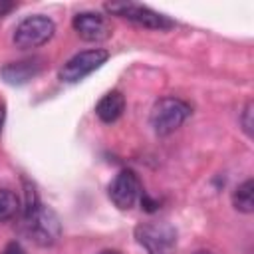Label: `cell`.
<instances>
[{"label": "cell", "mask_w": 254, "mask_h": 254, "mask_svg": "<svg viewBox=\"0 0 254 254\" xmlns=\"http://www.w3.org/2000/svg\"><path fill=\"white\" fill-rule=\"evenodd\" d=\"M2 254H26V250L22 248L20 242H8L2 250Z\"/></svg>", "instance_id": "cell-14"}, {"label": "cell", "mask_w": 254, "mask_h": 254, "mask_svg": "<svg viewBox=\"0 0 254 254\" xmlns=\"http://www.w3.org/2000/svg\"><path fill=\"white\" fill-rule=\"evenodd\" d=\"M232 204L238 212H244V214H250L254 210V181L252 179H246L234 189Z\"/></svg>", "instance_id": "cell-11"}, {"label": "cell", "mask_w": 254, "mask_h": 254, "mask_svg": "<svg viewBox=\"0 0 254 254\" xmlns=\"http://www.w3.org/2000/svg\"><path fill=\"white\" fill-rule=\"evenodd\" d=\"M20 198L10 189H0V222L12 220L20 212Z\"/></svg>", "instance_id": "cell-12"}, {"label": "cell", "mask_w": 254, "mask_h": 254, "mask_svg": "<svg viewBox=\"0 0 254 254\" xmlns=\"http://www.w3.org/2000/svg\"><path fill=\"white\" fill-rule=\"evenodd\" d=\"M192 254H212V252H208V250H196V252H192Z\"/></svg>", "instance_id": "cell-17"}, {"label": "cell", "mask_w": 254, "mask_h": 254, "mask_svg": "<svg viewBox=\"0 0 254 254\" xmlns=\"http://www.w3.org/2000/svg\"><path fill=\"white\" fill-rule=\"evenodd\" d=\"M190 113H192V109L185 99L167 95V97H161L155 101V105L151 107L149 121H151L153 131L159 137H165V135L175 133L190 117Z\"/></svg>", "instance_id": "cell-1"}, {"label": "cell", "mask_w": 254, "mask_h": 254, "mask_svg": "<svg viewBox=\"0 0 254 254\" xmlns=\"http://www.w3.org/2000/svg\"><path fill=\"white\" fill-rule=\"evenodd\" d=\"M252 115H254V103H252V99H248L242 113H240V125H242V129L248 137H252V127H254V117Z\"/></svg>", "instance_id": "cell-13"}, {"label": "cell", "mask_w": 254, "mask_h": 254, "mask_svg": "<svg viewBox=\"0 0 254 254\" xmlns=\"http://www.w3.org/2000/svg\"><path fill=\"white\" fill-rule=\"evenodd\" d=\"M56 34V24L52 18L34 14L24 18L14 30V46L20 50H34L50 42Z\"/></svg>", "instance_id": "cell-3"}, {"label": "cell", "mask_w": 254, "mask_h": 254, "mask_svg": "<svg viewBox=\"0 0 254 254\" xmlns=\"http://www.w3.org/2000/svg\"><path fill=\"white\" fill-rule=\"evenodd\" d=\"M4 121H6V107H4V105H0V133H2Z\"/></svg>", "instance_id": "cell-15"}, {"label": "cell", "mask_w": 254, "mask_h": 254, "mask_svg": "<svg viewBox=\"0 0 254 254\" xmlns=\"http://www.w3.org/2000/svg\"><path fill=\"white\" fill-rule=\"evenodd\" d=\"M44 69V58L32 56L18 62H10L0 69V77L8 85H24Z\"/></svg>", "instance_id": "cell-9"}, {"label": "cell", "mask_w": 254, "mask_h": 254, "mask_svg": "<svg viewBox=\"0 0 254 254\" xmlns=\"http://www.w3.org/2000/svg\"><path fill=\"white\" fill-rule=\"evenodd\" d=\"M77 36L85 42H103L111 36V26L105 20V16L97 12H79L73 16L71 22Z\"/></svg>", "instance_id": "cell-8"}, {"label": "cell", "mask_w": 254, "mask_h": 254, "mask_svg": "<svg viewBox=\"0 0 254 254\" xmlns=\"http://www.w3.org/2000/svg\"><path fill=\"white\" fill-rule=\"evenodd\" d=\"M135 238L147 254H173L177 248V230L165 220H149L137 224Z\"/></svg>", "instance_id": "cell-2"}, {"label": "cell", "mask_w": 254, "mask_h": 254, "mask_svg": "<svg viewBox=\"0 0 254 254\" xmlns=\"http://www.w3.org/2000/svg\"><path fill=\"white\" fill-rule=\"evenodd\" d=\"M125 111V97L121 91H107L95 105V115L103 123L117 121Z\"/></svg>", "instance_id": "cell-10"}, {"label": "cell", "mask_w": 254, "mask_h": 254, "mask_svg": "<svg viewBox=\"0 0 254 254\" xmlns=\"http://www.w3.org/2000/svg\"><path fill=\"white\" fill-rule=\"evenodd\" d=\"M24 226L28 236L40 246H52L62 232L58 214L44 204H40L36 210L24 216Z\"/></svg>", "instance_id": "cell-5"}, {"label": "cell", "mask_w": 254, "mask_h": 254, "mask_svg": "<svg viewBox=\"0 0 254 254\" xmlns=\"http://www.w3.org/2000/svg\"><path fill=\"white\" fill-rule=\"evenodd\" d=\"M109 58V52L103 48H91V50H83L75 56H71L58 71L60 79L65 83H77L83 77H87L89 73H93L95 69H99Z\"/></svg>", "instance_id": "cell-4"}, {"label": "cell", "mask_w": 254, "mask_h": 254, "mask_svg": "<svg viewBox=\"0 0 254 254\" xmlns=\"http://www.w3.org/2000/svg\"><path fill=\"white\" fill-rule=\"evenodd\" d=\"M107 194L111 198V202L121 208V210H129L135 206V202L141 198L143 189H141V181L137 177V173L133 169H121L113 181L107 187Z\"/></svg>", "instance_id": "cell-7"}, {"label": "cell", "mask_w": 254, "mask_h": 254, "mask_svg": "<svg viewBox=\"0 0 254 254\" xmlns=\"http://www.w3.org/2000/svg\"><path fill=\"white\" fill-rule=\"evenodd\" d=\"M105 10L109 14L121 16L137 26H143L147 30H169L175 26V22L171 18H167L165 14H159L147 6L141 4H133V2H119V4H105Z\"/></svg>", "instance_id": "cell-6"}, {"label": "cell", "mask_w": 254, "mask_h": 254, "mask_svg": "<svg viewBox=\"0 0 254 254\" xmlns=\"http://www.w3.org/2000/svg\"><path fill=\"white\" fill-rule=\"evenodd\" d=\"M99 254H121L119 250H103V252H99Z\"/></svg>", "instance_id": "cell-16"}]
</instances>
